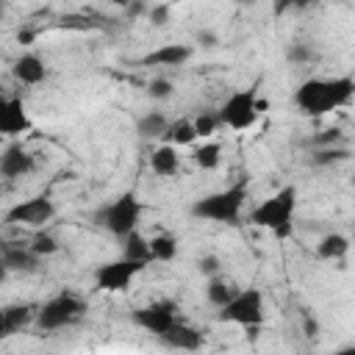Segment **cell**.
I'll use <instances>...</instances> for the list:
<instances>
[{
    "instance_id": "27",
    "label": "cell",
    "mask_w": 355,
    "mask_h": 355,
    "mask_svg": "<svg viewBox=\"0 0 355 355\" xmlns=\"http://www.w3.org/2000/svg\"><path fill=\"white\" fill-rule=\"evenodd\" d=\"M191 125H194V133H197L200 139H208V136H214V133L222 128L216 111H200V114L191 119Z\"/></svg>"
},
{
    "instance_id": "15",
    "label": "cell",
    "mask_w": 355,
    "mask_h": 355,
    "mask_svg": "<svg viewBox=\"0 0 355 355\" xmlns=\"http://www.w3.org/2000/svg\"><path fill=\"white\" fill-rule=\"evenodd\" d=\"M11 75L25 86H36V83H42L47 78V67L36 53H22V55L14 58Z\"/></svg>"
},
{
    "instance_id": "25",
    "label": "cell",
    "mask_w": 355,
    "mask_h": 355,
    "mask_svg": "<svg viewBox=\"0 0 355 355\" xmlns=\"http://www.w3.org/2000/svg\"><path fill=\"white\" fill-rule=\"evenodd\" d=\"M349 158V150L347 147H336V144H327V147H319L313 155H311V166H333V164H341Z\"/></svg>"
},
{
    "instance_id": "18",
    "label": "cell",
    "mask_w": 355,
    "mask_h": 355,
    "mask_svg": "<svg viewBox=\"0 0 355 355\" xmlns=\"http://www.w3.org/2000/svg\"><path fill=\"white\" fill-rule=\"evenodd\" d=\"M347 252H349V239L344 233H336V230L324 233L319 239V244H316V255L322 261H341Z\"/></svg>"
},
{
    "instance_id": "4",
    "label": "cell",
    "mask_w": 355,
    "mask_h": 355,
    "mask_svg": "<svg viewBox=\"0 0 355 355\" xmlns=\"http://www.w3.org/2000/svg\"><path fill=\"white\" fill-rule=\"evenodd\" d=\"M141 214H144V205H141L139 194H136L133 189H128V191H122L116 200L105 202V205L97 211V222H100L111 236L122 239V236H128L130 230L139 227Z\"/></svg>"
},
{
    "instance_id": "9",
    "label": "cell",
    "mask_w": 355,
    "mask_h": 355,
    "mask_svg": "<svg viewBox=\"0 0 355 355\" xmlns=\"http://www.w3.org/2000/svg\"><path fill=\"white\" fill-rule=\"evenodd\" d=\"M53 216H55V202L47 194H36V197L19 200L6 211V222L8 225H25V227H42Z\"/></svg>"
},
{
    "instance_id": "34",
    "label": "cell",
    "mask_w": 355,
    "mask_h": 355,
    "mask_svg": "<svg viewBox=\"0 0 355 355\" xmlns=\"http://www.w3.org/2000/svg\"><path fill=\"white\" fill-rule=\"evenodd\" d=\"M336 141H341V130H322V136H316L313 139V144L316 147H327V144H336Z\"/></svg>"
},
{
    "instance_id": "38",
    "label": "cell",
    "mask_w": 355,
    "mask_h": 355,
    "mask_svg": "<svg viewBox=\"0 0 355 355\" xmlns=\"http://www.w3.org/2000/svg\"><path fill=\"white\" fill-rule=\"evenodd\" d=\"M8 338V324H6V311L0 308V341Z\"/></svg>"
},
{
    "instance_id": "1",
    "label": "cell",
    "mask_w": 355,
    "mask_h": 355,
    "mask_svg": "<svg viewBox=\"0 0 355 355\" xmlns=\"http://www.w3.org/2000/svg\"><path fill=\"white\" fill-rule=\"evenodd\" d=\"M355 94V80L349 75H336V78H308L297 86L294 103L302 114L308 116H322L330 114L341 105H347Z\"/></svg>"
},
{
    "instance_id": "29",
    "label": "cell",
    "mask_w": 355,
    "mask_h": 355,
    "mask_svg": "<svg viewBox=\"0 0 355 355\" xmlns=\"http://www.w3.org/2000/svg\"><path fill=\"white\" fill-rule=\"evenodd\" d=\"M39 258H44V255H53V252H58V239L55 236H50V233H39L31 244H28Z\"/></svg>"
},
{
    "instance_id": "12",
    "label": "cell",
    "mask_w": 355,
    "mask_h": 355,
    "mask_svg": "<svg viewBox=\"0 0 355 355\" xmlns=\"http://www.w3.org/2000/svg\"><path fill=\"white\" fill-rule=\"evenodd\" d=\"M33 166H36V161H33L31 150H28L22 141H14V144H8V147L0 153V175H3V178H22V175H28Z\"/></svg>"
},
{
    "instance_id": "17",
    "label": "cell",
    "mask_w": 355,
    "mask_h": 355,
    "mask_svg": "<svg viewBox=\"0 0 355 355\" xmlns=\"http://www.w3.org/2000/svg\"><path fill=\"white\" fill-rule=\"evenodd\" d=\"M150 169L158 175V178H172V175H178V169H180V155H178V147H172V144H158V147H153V153H150Z\"/></svg>"
},
{
    "instance_id": "3",
    "label": "cell",
    "mask_w": 355,
    "mask_h": 355,
    "mask_svg": "<svg viewBox=\"0 0 355 355\" xmlns=\"http://www.w3.org/2000/svg\"><path fill=\"white\" fill-rule=\"evenodd\" d=\"M247 194H250V180L239 178L236 183L194 200L191 202V216H197L202 222H216V225H239Z\"/></svg>"
},
{
    "instance_id": "8",
    "label": "cell",
    "mask_w": 355,
    "mask_h": 355,
    "mask_svg": "<svg viewBox=\"0 0 355 355\" xmlns=\"http://www.w3.org/2000/svg\"><path fill=\"white\" fill-rule=\"evenodd\" d=\"M147 269V261H133V258H116V261H105L100 266H94L92 280L97 291H108V294H119L128 291V286L133 283V277L139 272Z\"/></svg>"
},
{
    "instance_id": "22",
    "label": "cell",
    "mask_w": 355,
    "mask_h": 355,
    "mask_svg": "<svg viewBox=\"0 0 355 355\" xmlns=\"http://www.w3.org/2000/svg\"><path fill=\"white\" fill-rule=\"evenodd\" d=\"M191 161H194L197 169H205V172L216 169L219 161H222V144H216V141H205V144H200V147L191 153Z\"/></svg>"
},
{
    "instance_id": "2",
    "label": "cell",
    "mask_w": 355,
    "mask_h": 355,
    "mask_svg": "<svg viewBox=\"0 0 355 355\" xmlns=\"http://www.w3.org/2000/svg\"><path fill=\"white\" fill-rule=\"evenodd\" d=\"M294 216H297V186L286 183L272 197L261 200L250 211V222L255 227L269 230L277 241H286L294 236Z\"/></svg>"
},
{
    "instance_id": "28",
    "label": "cell",
    "mask_w": 355,
    "mask_h": 355,
    "mask_svg": "<svg viewBox=\"0 0 355 355\" xmlns=\"http://www.w3.org/2000/svg\"><path fill=\"white\" fill-rule=\"evenodd\" d=\"M286 61H288V64H297V67L311 64V61H313V50H311V44H305V42H294V44H288V47H286Z\"/></svg>"
},
{
    "instance_id": "21",
    "label": "cell",
    "mask_w": 355,
    "mask_h": 355,
    "mask_svg": "<svg viewBox=\"0 0 355 355\" xmlns=\"http://www.w3.org/2000/svg\"><path fill=\"white\" fill-rule=\"evenodd\" d=\"M147 247H150V261L169 263L178 258V239L169 233H155L153 239H147Z\"/></svg>"
},
{
    "instance_id": "6",
    "label": "cell",
    "mask_w": 355,
    "mask_h": 355,
    "mask_svg": "<svg viewBox=\"0 0 355 355\" xmlns=\"http://www.w3.org/2000/svg\"><path fill=\"white\" fill-rule=\"evenodd\" d=\"M83 313H86V302H83L78 294H72V291H58L55 297H50V300L36 311V324H39V330H44V333H53V330H61V327L75 324Z\"/></svg>"
},
{
    "instance_id": "41",
    "label": "cell",
    "mask_w": 355,
    "mask_h": 355,
    "mask_svg": "<svg viewBox=\"0 0 355 355\" xmlns=\"http://www.w3.org/2000/svg\"><path fill=\"white\" fill-rule=\"evenodd\" d=\"M236 3H239V6H255L258 0H236Z\"/></svg>"
},
{
    "instance_id": "19",
    "label": "cell",
    "mask_w": 355,
    "mask_h": 355,
    "mask_svg": "<svg viewBox=\"0 0 355 355\" xmlns=\"http://www.w3.org/2000/svg\"><path fill=\"white\" fill-rule=\"evenodd\" d=\"M166 125H169V119L164 116V111H147L136 119V133H139V139H161Z\"/></svg>"
},
{
    "instance_id": "39",
    "label": "cell",
    "mask_w": 355,
    "mask_h": 355,
    "mask_svg": "<svg viewBox=\"0 0 355 355\" xmlns=\"http://www.w3.org/2000/svg\"><path fill=\"white\" fill-rule=\"evenodd\" d=\"M8 275H11V272H8V266H6L3 261H0V286H3L6 280H8Z\"/></svg>"
},
{
    "instance_id": "5",
    "label": "cell",
    "mask_w": 355,
    "mask_h": 355,
    "mask_svg": "<svg viewBox=\"0 0 355 355\" xmlns=\"http://www.w3.org/2000/svg\"><path fill=\"white\" fill-rule=\"evenodd\" d=\"M219 322L225 324H239V327H258L263 322V291L258 286L236 291L216 313Z\"/></svg>"
},
{
    "instance_id": "36",
    "label": "cell",
    "mask_w": 355,
    "mask_h": 355,
    "mask_svg": "<svg viewBox=\"0 0 355 355\" xmlns=\"http://www.w3.org/2000/svg\"><path fill=\"white\" fill-rule=\"evenodd\" d=\"M302 327H305V336H319V322L313 316H305L302 319Z\"/></svg>"
},
{
    "instance_id": "33",
    "label": "cell",
    "mask_w": 355,
    "mask_h": 355,
    "mask_svg": "<svg viewBox=\"0 0 355 355\" xmlns=\"http://www.w3.org/2000/svg\"><path fill=\"white\" fill-rule=\"evenodd\" d=\"M169 14H172L169 3H155V6L150 8V22H153L155 28H164V25L169 22Z\"/></svg>"
},
{
    "instance_id": "23",
    "label": "cell",
    "mask_w": 355,
    "mask_h": 355,
    "mask_svg": "<svg viewBox=\"0 0 355 355\" xmlns=\"http://www.w3.org/2000/svg\"><path fill=\"white\" fill-rule=\"evenodd\" d=\"M122 255L125 258H133V261H147L150 263V247H147V239L136 230H130L128 236H122Z\"/></svg>"
},
{
    "instance_id": "24",
    "label": "cell",
    "mask_w": 355,
    "mask_h": 355,
    "mask_svg": "<svg viewBox=\"0 0 355 355\" xmlns=\"http://www.w3.org/2000/svg\"><path fill=\"white\" fill-rule=\"evenodd\" d=\"M236 294V288L227 283V280H222L219 275H211L208 277V286H205V297H208V302L214 305V308H222L230 297Z\"/></svg>"
},
{
    "instance_id": "14",
    "label": "cell",
    "mask_w": 355,
    "mask_h": 355,
    "mask_svg": "<svg viewBox=\"0 0 355 355\" xmlns=\"http://www.w3.org/2000/svg\"><path fill=\"white\" fill-rule=\"evenodd\" d=\"M158 338H161L169 349H189V352H194V349L202 347V333H200L197 327L180 322V319H178L166 333H161Z\"/></svg>"
},
{
    "instance_id": "40",
    "label": "cell",
    "mask_w": 355,
    "mask_h": 355,
    "mask_svg": "<svg viewBox=\"0 0 355 355\" xmlns=\"http://www.w3.org/2000/svg\"><path fill=\"white\" fill-rule=\"evenodd\" d=\"M111 6H119V8H128L130 6V0H108Z\"/></svg>"
},
{
    "instance_id": "11",
    "label": "cell",
    "mask_w": 355,
    "mask_h": 355,
    "mask_svg": "<svg viewBox=\"0 0 355 355\" xmlns=\"http://www.w3.org/2000/svg\"><path fill=\"white\" fill-rule=\"evenodd\" d=\"M31 116L25 111L22 97H0V133L3 136H22L31 130Z\"/></svg>"
},
{
    "instance_id": "35",
    "label": "cell",
    "mask_w": 355,
    "mask_h": 355,
    "mask_svg": "<svg viewBox=\"0 0 355 355\" xmlns=\"http://www.w3.org/2000/svg\"><path fill=\"white\" fill-rule=\"evenodd\" d=\"M197 44L205 47V50H211V47L219 44V36H216L214 31H200V33H197Z\"/></svg>"
},
{
    "instance_id": "37",
    "label": "cell",
    "mask_w": 355,
    "mask_h": 355,
    "mask_svg": "<svg viewBox=\"0 0 355 355\" xmlns=\"http://www.w3.org/2000/svg\"><path fill=\"white\" fill-rule=\"evenodd\" d=\"M33 36H36V33H33V31H28V28H25V31H17V42H19V44H31V42H33Z\"/></svg>"
},
{
    "instance_id": "13",
    "label": "cell",
    "mask_w": 355,
    "mask_h": 355,
    "mask_svg": "<svg viewBox=\"0 0 355 355\" xmlns=\"http://www.w3.org/2000/svg\"><path fill=\"white\" fill-rule=\"evenodd\" d=\"M191 55H194L191 44H161L150 50L147 55H141V64L144 67H183Z\"/></svg>"
},
{
    "instance_id": "7",
    "label": "cell",
    "mask_w": 355,
    "mask_h": 355,
    "mask_svg": "<svg viewBox=\"0 0 355 355\" xmlns=\"http://www.w3.org/2000/svg\"><path fill=\"white\" fill-rule=\"evenodd\" d=\"M219 125H227L230 130H247L255 125L258 119V83L247 86V89H236L222 108L216 111Z\"/></svg>"
},
{
    "instance_id": "16",
    "label": "cell",
    "mask_w": 355,
    "mask_h": 355,
    "mask_svg": "<svg viewBox=\"0 0 355 355\" xmlns=\"http://www.w3.org/2000/svg\"><path fill=\"white\" fill-rule=\"evenodd\" d=\"M0 261L8 266V272H33L39 266V255L31 247H22V244H3L0 247Z\"/></svg>"
},
{
    "instance_id": "32",
    "label": "cell",
    "mask_w": 355,
    "mask_h": 355,
    "mask_svg": "<svg viewBox=\"0 0 355 355\" xmlns=\"http://www.w3.org/2000/svg\"><path fill=\"white\" fill-rule=\"evenodd\" d=\"M197 269H200V275H219L222 272V261H219V255H214V252H208V255H202L200 261H197Z\"/></svg>"
},
{
    "instance_id": "31",
    "label": "cell",
    "mask_w": 355,
    "mask_h": 355,
    "mask_svg": "<svg viewBox=\"0 0 355 355\" xmlns=\"http://www.w3.org/2000/svg\"><path fill=\"white\" fill-rule=\"evenodd\" d=\"M316 3H322V0H272V11H275V17H283V14L291 11V8L302 11V8H311V6H316Z\"/></svg>"
},
{
    "instance_id": "20",
    "label": "cell",
    "mask_w": 355,
    "mask_h": 355,
    "mask_svg": "<svg viewBox=\"0 0 355 355\" xmlns=\"http://www.w3.org/2000/svg\"><path fill=\"white\" fill-rule=\"evenodd\" d=\"M161 139H164L166 144H172V147H189V144H194L197 133H194L191 119H175V122L166 125V130H164Z\"/></svg>"
},
{
    "instance_id": "30",
    "label": "cell",
    "mask_w": 355,
    "mask_h": 355,
    "mask_svg": "<svg viewBox=\"0 0 355 355\" xmlns=\"http://www.w3.org/2000/svg\"><path fill=\"white\" fill-rule=\"evenodd\" d=\"M172 92H175V83H172L169 78H153V80L147 83V94H150L153 100H169Z\"/></svg>"
},
{
    "instance_id": "10",
    "label": "cell",
    "mask_w": 355,
    "mask_h": 355,
    "mask_svg": "<svg viewBox=\"0 0 355 355\" xmlns=\"http://www.w3.org/2000/svg\"><path fill=\"white\" fill-rule=\"evenodd\" d=\"M130 319H133L136 327H141V330H147V333H153L158 338L161 333H166L178 322V305L172 300H155L150 305L136 308L130 313Z\"/></svg>"
},
{
    "instance_id": "26",
    "label": "cell",
    "mask_w": 355,
    "mask_h": 355,
    "mask_svg": "<svg viewBox=\"0 0 355 355\" xmlns=\"http://www.w3.org/2000/svg\"><path fill=\"white\" fill-rule=\"evenodd\" d=\"M3 311H6L8 336H14V333H19L22 327H28V324H31V319H33V311H31L28 305H6Z\"/></svg>"
}]
</instances>
